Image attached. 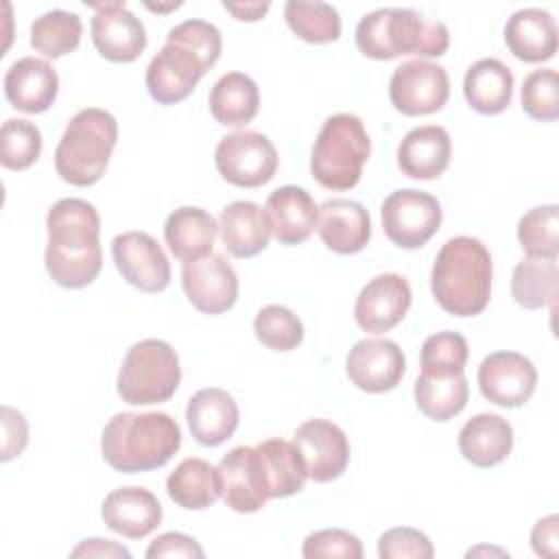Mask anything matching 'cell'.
I'll use <instances>...</instances> for the list:
<instances>
[{
	"mask_svg": "<svg viewBox=\"0 0 559 559\" xmlns=\"http://www.w3.org/2000/svg\"><path fill=\"white\" fill-rule=\"evenodd\" d=\"M46 271L63 288L90 286L103 266L100 216L83 199H59L46 216Z\"/></svg>",
	"mask_w": 559,
	"mask_h": 559,
	"instance_id": "cell-1",
	"label": "cell"
},
{
	"mask_svg": "<svg viewBox=\"0 0 559 559\" xmlns=\"http://www.w3.org/2000/svg\"><path fill=\"white\" fill-rule=\"evenodd\" d=\"M181 445L179 424L159 411L118 413L100 435L105 463L122 474L151 472L166 465Z\"/></svg>",
	"mask_w": 559,
	"mask_h": 559,
	"instance_id": "cell-2",
	"label": "cell"
},
{
	"mask_svg": "<svg viewBox=\"0 0 559 559\" xmlns=\"http://www.w3.org/2000/svg\"><path fill=\"white\" fill-rule=\"evenodd\" d=\"M491 253L472 236H454L439 249L430 290L437 304L454 317L480 314L491 297Z\"/></svg>",
	"mask_w": 559,
	"mask_h": 559,
	"instance_id": "cell-3",
	"label": "cell"
},
{
	"mask_svg": "<svg viewBox=\"0 0 559 559\" xmlns=\"http://www.w3.org/2000/svg\"><path fill=\"white\" fill-rule=\"evenodd\" d=\"M358 50L378 61L400 55L441 57L450 46V31L439 20H426L406 7H382L360 17L356 26Z\"/></svg>",
	"mask_w": 559,
	"mask_h": 559,
	"instance_id": "cell-4",
	"label": "cell"
},
{
	"mask_svg": "<svg viewBox=\"0 0 559 559\" xmlns=\"http://www.w3.org/2000/svg\"><path fill=\"white\" fill-rule=\"evenodd\" d=\"M118 140L116 118L100 107H85L72 116L55 148L57 175L70 186L96 183L109 164Z\"/></svg>",
	"mask_w": 559,
	"mask_h": 559,
	"instance_id": "cell-5",
	"label": "cell"
},
{
	"mask_svg": "<svg viewBox=\"0 0 559 559\" xmlns=\"http://www.w3.org/2000/svg\"><path fill=\"white\" fill-rule=\"evenodd\" d=\"M371 153L362 120L354 114L330 116L312 144L310 173L328 190H349L360 181Z\"/></svg>",
	"mask_w": 559,
	"mask_h": 559,
	"instance_id": "cell-6",
	"label": "cell"
},
{
	"mask_svg": "<svg viewBox=\"0 0 559 559\" xmlns=\"http://www.w3.org/2000/svg\"><path fill=\"white\" fill-rule=\"evenodd\" d=\"M179 382L181 367L173 345L162 338H144L127 349L116 389L122 402L148 406L170 400Z\"/></svg>",
	"mask_w": 559,
	"mask_h": 559,
	"instance_id": "cell-7",
	"label": "cell"
},
{
	"mask_svg": "<svg viewBox=\"0 0 559 559\" xmlns=\"http://www.w3.org/2000/svg\"><path fill=\"white\" fill-rule=\"evenodd\" d=\"M277 151L273 142L251 129L234 131L221 138L214 151L218 175L238 188H258L273 179L277 170Z\"/></svg>",
	"mask_w": 559,
	"mask_h": 559,
	"instance_id": "cell-8",
	"label": "cell"
},
{
	"mask_svg": "<svg viewBox=\"0 0 559 559\" xmlns=\"http://www.w3.org/2000/svg\"><path fill=\"white\" fill-rule=\"evenodd\" d=\"M386 238L402 249L424 247L439 229L443 212L430 192L402 188L391 192L380 207Z\"/></svg>",
	"mask_w": 559,
	"mask_h": 559,
	"instance_id": "cell-9",
	"label": "cell"
},
{
	"mask_svg": "<svg viewBox=\"0 0 559 559\" xmlns=\"http://www.w3.org/2000/svg\"><path fill=\"white\" fill-rule=\"evenodd\" d=\"M212 66L214 63L192 46L166 37V44L146 68V90L159 105L181 103Z\"/></svg>",
	"mask_w": 559,
	"mask_h": 559,
	"instance_id": "cell-10",
	"label": "cell"
},
{
	"mask_svg": "<svg viewBox=\"0 0 559 559\" xmlns=\"http://www.w3.org/2000/svg\"><path fill=\"white\" fill-rule=\"evenodd\" d=\"M450 96V76L443 66L411 59L400 63L389 81L391 105L404 116H426L439 111Z\"/></svg>",
	"mask_w": 559,
	"mask_h": 559,
	"instance_id": "cell-11",
	"label": "cell"
},
{
	"mask_svg": "<svg viewBox=\"0 0 559 559\" xmlns=\"http://www.w3.org/2000/svg\"><path fill=\"white\" fill-rule=\"evenodd\" d=\"M537 386V369L524 354L493 352L478 365V389L483 397L502 408L526 404Z\"/></svg>",
	"mask_w": 559,
	"mask_h": 559,
	"instance_id": "cell-12",
	"label": "cell"
},
{
	"mask_svg": "<svg viewBox=\"0 0 559 559\" xmlns=\"http://www.w3.org/2000/svg\"><path fill=\"white\" fill-rule=\"evenodd\" d=\"M111 258L120 275L142 293H162L170 284V262L146 231H124L111 240Z\"/></svg>",
	"mask_w": 559,
	"mask_h": 559,
	"instance_id": "cell-13",
	"label": "cell"
},
{
	"mask_svg": "<svg viewBox=\"0 0 559 559\" xmlns=\"http://www.w3.org/2000/svg\"><path fill=\"white\" fill-rule=\"evenodd\" d=\"M96 13L90 22L92 41L98 55L114 63L135 61L146 48V31L124 2L90 4Z\"/></svg>",
	"mask_w": 559,
	"mask_h": 559,
	"instance_id": "cell-14",
	"label": "cell"
},
{
	"mask_svg": "<svg viewBox=\"0 0 559 559\" xmlns=\"http://www.w3.org/2000/svg\"><path fill=\"white\" fill-rule=\"evenodd\" d=\"M181 284L188 301L205 314H221L238 299V275L223 253L183 262Z\"/></svg>",
	"mask_w": 559,
	"mask_h": 559,
	"instance_id": "cell-15",
	"label": "cell"
},
{
	"mask_svg": "<svg viewBox=\"0 0 559 559\" xmlns=\"http://www.w3.org/2000/svg\"><path fill=\"white\" fill-rule=\"evenodd\" d=\"M411 301L413 293L402 275L380 273L360 288L354 304V319L360 330L382 334L406 317Z\"/></svg>",
	"mask_w": 559,
	"mask_h": 559,
	"instance_id": "cell-16",
	"label": "cell"
},
{
	"mask_svg": "<svg viewBox=\"0 0 559 559\" xmlns=\"http://www.w3.org/2000/svg\"><path fill=\"white\" fill-rule=\"evenodd\" d=\"M345 371L360 391L386 393L400 384L406 371V358L395 341L362 338L349 349Z\"/></svg>",
	"mask_w": 559,
	"mask_h": 559,
	"instance_id": "cell-17",
	"label": "cell"
},
{
	"mask_svg": "<svg viewBox=\"0 0 559 559\" xmlns=\"http://www.w3.org/2000/svg\"><path fill=\"white\" fill-rule=\"evenodd\" d=\"M314 483H330L338 478L349 463V441L343 428L330 419H308L293 437Z\"/></svg>",
	"mask_w": 559,
	"mask_h": 559,
	"instance_id": "cell-18",
	"label": "cell"
},
{
	"mask_svg": "<svg viewBox=\"0 0 559 559\" xmlns=\"http://www.w3.org/2000/svg\"><path fill=\"white\" fill-rule=\"evenodd\" d=\"M216 469L221 480V496L229 509L236 513H255L266 504L269 491L255 448H231L221 459Z\"/></svg>",
	"mask_w": 559,
	"mask_h": 559,
	"instance_id": "cell-19",
	"label": "cell"
},
{
	"mask_svg": "<svg viewBox=\"0 0 559 559\" xmlns=\"http://www.w3.org/2000/svg\"><path fill=\"white\" fill-rule=\"evenodd\" d=\"M162 504L144 487H118L109 491L100 507L103 522L127 539H142L162 524Z\"/></svg>",
	"mask_w": 559,
	"mask_h": 559,
	"instance_id": "cell-20",
	"label": "cell"
},
{
	"mask_svg": "<svg viewBox=\"0 0 559 559\" xmlns=\"http://www.w3.org/2000/svg\"><path fill=\"white\" fill-rule=\"evenodd\" d=\"M271 234L280 245L293 247L306 242L317 229L319 207L310 192L301 186L275 188L264 203Z\"/></svg>",
	"mask_w": 559,
	"mask_h": 559,
	"instance_id": "cell-21",
	"label": "cell"
},
{
	"mask_svg": "<svg viewBox=\"0 0 559 559\" xmlns=\"http://www.w3.org/2000/svg\"><path fill=\"white\" fill-rule=\"evenodd\" d=\"M317 231L330 251L352 255L367 247L371 238V218L358 201L328 199L319 205Z\"/></svg>",
	"mask_w": 559,
	"mask_h": 559,
	"instance_id": "cell-22",
	"label": "cell"
},
{
	"mask_svg": "<svg viewBox=\"0 0 559 559\" xmlns=\"http://www.w3.org/2000/svg\"><path fill=\"white\" fill-rule=\"evenodd\" d=\"M59 92L57 70L37 57L13 61L4 74V96L11 107L24 114L46 111Z\"/></svg>",
	"mask_w": 559,
	"mask_h": 559,
	"instance_id": "cell-23",
	"label": "cell"
},
{
	"mask_svg": "<svg viewBox=\"0 0 559 559\" xmlns=\"http://www.w3.org/2000/svg\"><path fill=\"white\" fill-rule=\"evenodd\" d=\"M238 404L225 389H199L186 406L188 428L197 443L205 448L221 445L238 428Z\"/></svg>",
	"mask_w": 559,
	"mask_h": 559,
	"instance_id": "cell-24",
	"label": "cell"
},
{
	"mask_svg": "<svg viewBox=\"0 0 559 559\" xmlns=\"http://www.w3.org/2000/svg\"><path fill=\"white\" fill-rule=\"evenodd\" d=\"M452 157L450 133L439 124L411 129L397 146V166L413 179H437Z\"/></svg>",
	"mask_w": 559,
	"mask_h": 559,
	"instance_id": "cell-25",
	"label": "cell"
},
{
	"mask_svg": "<svg viewBox=\"0 0 559 559\" xmlns=\"http://www.w3.org/2000/svg\"><path fill=\"white\" fill-rule=\"evenodd\" d=\"M504 41L513 57L526 63H542L557 52L555 17L537 7L515 11L504 24Z\"/></svg>",
	"mask_w": 559,
	"mask_h": 559,
	"instance_id": "cell-26",
	"label": "cell"
},
{
	"mask_svg": "<svg viewBox=\"0 0 559 559\" xmlns=\"http://www.w3.org/2000/svg\"><path fill=\"white\" fill-rule=\"evenodd\" d=\"M218 234L229 255L247 260L266 249L271 225L253 201H231L218 216Z\"/></svg>",
	"mask_w": 559,
	"mask_h": 559,
	"instance_id": "cell-27",
	"label": "cell"
},
{
	"mask_svg": "<svg viewBox=\"0 0 559 559\" xmlns=\"http://www.w3.org/2000/svg\"><path fill=\"white\" fill-rule=\"evenodd\" d=\"M513 448L511 424L496 413H478L459 430V450L476 467L500 465Z\"/></svg>",
	"mask_w": 559,
	"mask_h": 559,
	"instance_id": "cell-28",
	"label": "cell"
},
{
	"mask_svg": "<svg viewBox=\"0 0 559 559\" xmlns=\"http://www.w3.org/2000/svg\"><path fill=\"white\" fill-rule=\"evenodd\" d=\"M218 234L214 216L201 207L183 205L166 216L164 240L181 262H194L212 253Z\"/></svg>",
	"mask_w": 559,
	"mask_h": 559,
	"instance_id": "cell-29",
	"label": "cell"
},
{
	"mask_svg": "<svg viewBox=\"0 0 559 559\" xmlns=\"http://www.w3.org/2000/svg\"><path fill=\"white\" fill-rule=\"evenodd\" d=\"M463 94L474 111L496 116L511 103L513 74L500 59H480L467 68L463 79Z\"/></svg>",
	"mask_w": 559,
	"mask_h": 559,
	"instance_id": "cell-30",
	"label": "cell"
},
{
	"mask_svg": "<svg viewBox=\"0 0 559 559\" xmlns=\"http://www.w3.org/2000/svg\"><path fill=\"white\" fill-rule=\"evenodd\" d=\"M255 452L269 498H288L304 489L308 469L295 443L286 439H266L255 445Z\"/></svg>",
	"mask_w": 559,
	"mask_h": 559,
	"instance_id": "cell-31",
	"label": "cell"
},
{
	"mask_svg": "<svg viewBox=\"0 0 559 559\" xmlns=\"http://www.w3.org/2000/svg\"><path fill=\"white\" fill-rule=\"evenodd\" d=\"M168 498L188 511L212 507L221 496L218 469L205 459H183L166 478Z\"/></svg>",
	"mask_w": 559,
	"mask_h": 559,
	"instance_id": "cell-32",
	"label": "cell"
},
{
	"mask_svg": "<svg viewBox=\"0 0 559 559\" xmlns=\"http://www.w3.org/2000/svg\"><path fill=\"white\" fill-rule=\"evenodd\" d=\"M415 404L432 421H448L456 417L467 400L469 384L465 373H428L421 371L415 380Z\"/></svg>",
	"mask_w": 559,
	"mask_h": 559,
	"instance_id": "cell-33",
	"label": "cell"
},
{
	"mask_svg": "<svg viewBox=\"0 0 559 559\" xmlns=\"http://www.w3.org/2000/svg\"><path fill=\"white\" fill-rule=\"evenodd\" d=\"M207 105L216 122L240 127L255 118L260 109V90L245 72H227L214 83Z\"/></svg>",
	"mask_w": 559,
	"mask_h": 559,
	"instance_id": "cell-34",
	"label": "cell"
},
{
	"mask_svg": "<svg viewBox=\"0 0 559 559\" xmlns=\"http://www.w3.org/2000/svg\"><path fill=\"white\" fill-rule=\"evenodd\" d=\"M559 290L557 260L524 258L515 264L511 275V295L518 306L526 310H539L555 301Z\"/></svg>",
	"mask_w": 559,
	"mask_h": 559,
	"instance_id": "cell-35",
	"label": "cell"
},
{
	"mask_svg": "<svg viewBox=\"0 0 559 559\" xmlns=\"http://www.w3.org/2000/svg\"><path fill=\"white\" fill-rule=\"evenodd\" d=\"M81 17L63 9L46 11L31 24V46L50 59H59L76 50L81 44Z\"/></svg>",
	"mask_w": 559,
	"mask_h": 559,
	"instance_id": "cell-36",
	"label": "cell"
},
{
	"mask_svg": "<svg viewBox=\"0 0 559 559\" xmlns=\"http://www.w3.org/2000/svg\"><path fill=\"white\" fill-rule=\"evenodd\" d=\"M284 17L288 28L308 44H330L341 37V15L328 2L288 0Z\"/></svg>",
	"mask_w": 559,
	"mask_h": 559,
	"instance_id": "cell-37",
	"label": "cell"
},
{
	"mask_svg": "<svg viewBox=\"0 0 559 559\" xmlns=\"http://www.w3.org/2000/svg\"><path fill=\"white\" fill-rule=\"evenodd\" d=\"M518 240L528 258L557 260L559 255V207L555 203L528 210L518 223Z\"/></svg>",
	"mask_w": 559,
	"mask_h": 559,
	"instance_id": "cell-38",
	"label": "cell"
},
{
	"mask_svg": "<svg viewBox=\"0 0 559 559\" xmlns=\"http://www.w3.org/2000/svg\"><path fill=\"white\" fill-rule=\"evenodd\" d=\"M255 338L273 352H290L304 341L301 319L286 306H264L253 319Z\"/></svg>",
	"mask_w": 559,
	"mask_h": 559,
	"instance_id": "cell-39",
	"label": "cell"
},
{
	"mask_svg": "<svg viewBox=\"0 0 559 559\" xmlns=\"http://www.w3.org/2000/svg\"><path fill=\"white\" fill-rule=\"evenodd\" d=\"M41 155V131L22 118H9L0 129V164L9 170H24Z\"/></svg>",
	"mask_w": 559,
	"mask_h": 559,
	"instance_id": "cell-40",
	"label": "cell"
},
{
	"mask_svg": "<svg viewBox=\"0 0 559 559\" xmlns=\"http://www.w3.org/2000/svg\"><path fill=\"white\" fill-rule=\"evenodd\" d=\"M522 109L537 122L559 118V76L555 68H539L526 74L520 92Z\"/></svg>",
	"mask_w": 559,
	"mask_h": 559,
	"instance_id": "cell-41",
	"label": "cell"
},
{
	"mask_svg": "<svg viewBox=\"0 0 559 559\" xmlns=\"http://www.w3.org/2000/svg\"><path fill=\"white\" fill-rule=\"evenodd\" d=\"M469 356V347L465 336L459 332H437L430 334L421 345V371L428 373H461L465 371V362Z\"/></svg>",
	"mask_w": 559,
	"mask_h": 559,
	"instance_id": "cell-42",
	"label": "cell"
},
{
	"mask_svg": "<svg viewBox=\"0 0 559 559\" xmlns=\"http://www.w3.org/2000/svg\"><path fill=\"white\" fill-rule=\"evenodd\" d=\"M301 555L306 559H362L360 539L343 528H321L304 539Z\"/></svg>",
	"mask_w": 559,
	"mask_h": 559,
	"instance_id": "cell-43",
	"label": "cell"
},
{
	"mask_svg": "<svg viewBox=\"0 0 559 559\" xmlns=\"http://www.w3.org/2000/svg\"><path fill=\"white\" fill-rule=\"evenodd\" d=\"M435 555L432 542L426 533L411 526H395L380 535L378 557L380 559H430Z\"/></svg>",
	"mask_w": 559,
	"mask_h": 559,
	"instance_id": "cell-44",
	"label": "cell"
},
{
	"mask_svg": "<svg viewBox=\"0 0 559 559\" xmlns=\"http://www.w3.org/2000/svg\"><path fill=\"white\" fill-rule=\"evenodd\" d=\"M2 461H9L26 448L28 441V426L20 411L11 406H2Z\"/></svg>",
	"mask_w": 559,
	"mask_h": 559,
	"instance_id": "cell-45",
	"label": "cell"
},
{
	"mask_svg": "<svg viewBox=\"0 0 559 559\" xmlns=\"http://www.w3.org/2000/svg\"><path fill=\"white\" fill-rule=\"evenodd\" d=\"M203 548L186 533H164L159 537H155L151 542V546L146 548V557L148 559H157V557H203Z\"/></svg>",
	"mask_w": 559,
	"mask_h": 559,
	"instance_id": "cell-46",
	"label": "cell"
},
{
	"mask_svg": "<svg viewBox=\"0 0 559 559\" xmlns=\"http://www.w3.org/2000/svg\"><path fill=\"white\" fill-rule=\"evenodd\" d=\"M531 546L539 557H557L559 552V518L555 513L535 522L531 531Z\"/></svg>",
	"mask_w": 559,
	"mask_h": 559,
	"instance_id": "cell-47",
	"label": "cell"
},
{
	"mask_svg": "<svg viewBox=\"0 0 559 559\" xmlns=\"http://www.w3.org/2000/svg\"><path fill=\"white\" fill-rule=\"evenodd\" d=\"M72 557H105V559H114V557H124V559H131V552L111 542V539H100V537H92V539H83L72 552Z\"/></svg>",
	"mask_w": 559,
	"mask_h": 559,
	"instance_id": "cell-48",
	"label": "cell"
},
{
	"mask_svg": "<svg viewBox=\"0 0 559 559\" xmlns=\"http://www.w3.org/2000/svg\"><path fill=\"white\" fill-rule=\"evenodd\" d=\"M225 11H229L240 22H258L269 11V2H223Z\"/></svg>",
	"mask_w": 559,
	"mask_h": 559,
	"instance_id": "cell-49",
	"label": "cell"
}]
</instances>
